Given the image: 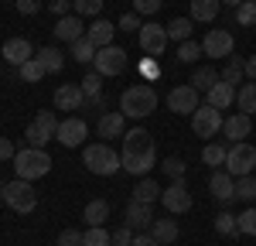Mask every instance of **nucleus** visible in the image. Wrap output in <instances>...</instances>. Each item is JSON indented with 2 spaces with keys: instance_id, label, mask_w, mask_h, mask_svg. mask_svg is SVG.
<instances>
[{
  "instance_id": "1",
  "label": "nucleus",
  "mask_w": 256,
  "mask_h": 246,
  "mask_svg": "<svg viewBox=\"0 0 256 246\" xmlns=\"http://www.w3.org/2000/svg\"><path fill=\"white\" fill-rule=\"evenodd\" d=\"M120 164L126 174L134 178H147L150 168L158 164V144L144 126H130L123 134V147H120Z\"/></svg>"
},
{
  "instance_id": "2",
  "label": "nucleus",
  "mask_w": 256,
  "mask_h": 246,
  "mask_svg": "<svg viewBox=\"0 0 256 246\" xmlns=\"http://www.w3.org/2000/svg\"><path fill=\"white\" fill-rule=\"evenodd\" d=\"M158 102H160V96H158V89L154 86H130L123 96H120V113L126 116V120H144V116H150L154 110H158Z\"/></svg>"
},
{
  "instance_id": "3",
  "label": "nucleus",
  "mask_w": 256,
  "mask_h": 246,
  "mask_svg": "<svg viewBox=\"0 0 256 246\" xmlns=\"http://www.w3.org/2000/svg\"><path fill=\"white\" fill-rule=\"evenodd\" d=\"M14 171H18V178H24V182L44 178L52 171V154L44 147H31V144L24 140L18 147V154H14Z\"/></svg>"
},
{
  "instance_id": "4",
  "label": "nucleus",
  "mask_w": 256,
  "mask_h": 246,
  "mask_svg": "<svg viewBox=\"0 0 256 246\" xmlns=\"http://www.w3.org/2000/svg\"><path fill=\"white\" fill-rule=\"evenodd\" d=\"M82 164L99 174V178H113L120 168V150H113L106 140H96V144H82Z\"/></svg>"
},
{
  "instance_id": "5",
  "label": "nucleus",
  "mask_w": 256,
  "mask_h": 246,
  "mask_svg": "<svg viewBox=\"0 0 256 246\" xmlns=\"http://www.w3.org/2000/svg\"><path fill=\"white\" fill-rule=\"evenodd\" d=\"M232 178H246L256 171V147L250 140H239V144H229L226 150V164H222Z\"/></svg>"
},
{
  "instance_id": "6",
  "label": "nucleus",
  "mask_w": 256,
  "mask_h": 246,
  "mask_svg": "<svg viewBox=\"0 0 256 246\" xmlns=\"http://www.w3.org/2000/svg\"><path fill=\"white\" fill-rule=\"evenodd\" d=\"M4 205H7L10 212H18V216H28V212H34V205H38V195H34L31 182H24V178H14V182H7V188H4Z\"/></svg>"
},
{
  "instance_id": "7",
  "label": "nucleus",
  "mask_w": 256,
  "mask_h": 246,
  "mask_svg": "<svg viewBox=\"0 0 256 246\" xmlns=\"http://www.w3.org/2000/svg\"><path fill=\"white\" fill-rule=\"evenodd\" d=\"M168 28L164 24H154V20H144L137 31V44L144 48V55H150V58H160L164 52H168Z\"/></svg>"
},
{
  "instance_id": "8",
  "label": "nucleus",
  "mask_w": 256,
  "mask_h": 246,
  "mask_svg": "<svg viewBox=\"0 0 256 246\" xmlns=\"http://www.w3.org/2000/svg\"><path fill=\"white\" fill-rule=\"evenodd\" d=\"M55 130H58V116H55L52 110H41L38 116L28 123V130H24V140L31 144V147H44L48 140H55Z\"/></svg>"
},
{
  "instance_id": "9",
  "label": "nucleus",
  "mask_w": 256,
  "mask_h": 246,
  "mask_svg": "<svg viewBox=\"0 0 256 246\" xmlns=\"http://www.w3.org/2000/svg\"><path fill=\"white\" fill-rule=\"evenodd\" d=\"M218 130H222V110L208 106V102H202L195 113H192V134H195V137H205V140H212Z\"/></svg>"
},
{
  "instance_id": "10",
  "label": "nucleus",
  "mask_w": 256,
  "mask_h": 246,
  "mask_svg": "<svg viewBox=\"0 0 256 246\" xmlns=\"http://www.w3.org/2000/svg\"><path fill=\"white\" fill-rule=\"evenodd\" d=\"M164 102H168V110H171V113L192 116L198 106H202V92H198L192 82H188V86H174V89H171V92L164 96Z\"/></svg>"
},
{
  "instance_id": "11",
  "label": "nucleus",
  "mask_w": 256,
  "mask_h": 246,
  "mask_svg": "<svg viewBox=\"0 0 256 246\" xmlns=\"http://www.w3.org/2000/svg\"><path fill=\"white\" fill-rule=\"evenodd\" d=\"M92 68H96L102 79H110V76H120L123 68H126V52L116 48V44H106V48H99L96 58H92Z\"/></svg>"
},
{
  "instance_id": "12",
  "label": "nucleus",
  "mask_w": 256,
  "mask_h": 246,
  "mask_svg": "<svg viewBox=\"0 0 256 246\" xmlns=\"http://www.w3.org/2000/svg\"><path fill=\"white\" fill-rule=\"evenodd\" d=\"M160 205L171 212V216H184V212H192V192L184 188V178L181 182H171L164 192H160Z\"/></svg>"
},
{
  "instance_id": "13",
  "label": "nucleus",
  "mask_w": 256,
  "mask_h": 246,
  "mask_svg": "<svg viewBox=\"0 0 256 246\" xmlns=\"http://www.w3.org/2000/svg\"><path fill=\"white\" fill-rule=\"evenodd\" d=\"M89 137V123L82 120V116H65L58 120V130H55V140L62 147H82Z\"/></svg>"
},
{
  "instance_id": "14",
  "label": "nucleus",
  "mask_w": 256,
  "mask_h": 246,
  "mask_svg": "<svg viewBox=\"0 0 256 246\" xmlns=\"http://www.w3.org/2000/svg\"><path fill=\"white\" fill-rule=\"evenodd\" d=\"M202 52H205L208 58H229V55L236 52V38H232L226 28H212V31L202 38Z\"/></svg>"
},
{
  "instance_id": "15",
  "label": "nucleus",
  "mask_w": 256,
  "mask_h": 246,
  "mask_svg": "<svg viewBox=\"0 0 256 246\" xmlns=\"http://www.w3.org/2000/svg\"><path fill=\"white\" fill-rule=\"evenodd\" d=\"M208 192H212V198L222 205L236 202V178L226 171V168H212V174H208Z\"/></svg>"
},
{
  "instance_id": "16",
  "label": "nucleus",
  "mask_w": 256,
  "mask_h": 246,
  "mask_svg": "<svg viewBox=\"0 0 256 246\" xmlns=\"http://www.w3.org/2000/svg\"><path fill=\"white\" fill-rule=\"evenodd\" d=\"M123 219H126V226H130L134 232H147V229L154 226V205L130 198V202H126V208H123Z\"/></svg>"
},
{
  "instance_id": "17",
  "label": "nucleus",
  "mask_w": 256,
  "mask_h": 246,
  "mask_svg": "<svg viewBox=\"0 0 256 246\" xmlns=\"http://www.w3.org/2000/svg\"><path fill=\"white\" fill-rule=\"evenodd\" d=\"M222 134L229 137V144L250 140V134H253V116H246V113H232L229 120H222Z\"/></svg>"
},
{
  "instance_id": "18",
  "label": "nucleus",
  "mask_w": 256,
  "mask_h": 246,
  "mask_svg": "<svg viewBox=\"0 0 256 246\" xmlns=\"http://www.w3.org/2000/svg\"><path fill=\"white\" fill-rule=\"evenodd\" d=\"M52 102H55V110H79V106H86V92H82V86H58L55 92H52Z\"/></svg>"
},
{
  "instance_id": "19",
  "label": "nucleus",
  "mask_w": 256,
  "mask_h": 246,
  "mask_svg": "<svg viewBox=\"0 0 256 246\" xmlns=\"http://www.w3.org/2000/svg\"><path fill=\"white\" fill-rule=\"evenodd\" d=\"M96 134L102 137V140H116V137H123L126 134V116L123 113H102L96 120Z\"/></svg>"
},
{
  "instance_id": "20",
  "label": "nucleus",
  "mask_w": 256,
  "mask_h": 246,
  "mask_svg": "<svg viewBox=\"0 0 256 246\" xmlns=\"http://www.w3.org/2000/svg\"><path fill=\"white\" fill-rule=\"evenodd\" d=\"M55 38L65 41V44L86 38V24H82L79 14H65V18H58V24H55Z\"/></svg>"
},
{
  "instance_id": "21",
  "label": "nucleus",
  "mask_w": 256,
  "mask_h": 246,
  "mask_svg": "<svg viewBox=\"0 0 256 246\" xmlns=\"http://www.w3.org/2000/svg\"><path fill=\"white\" fill-rule=\"evenodd\" d=\"M0 55H4V62H10V65H24L28 58H34V48H31L28 38H10V41H4Z\"/></svg>"
},
{
  "instance_id": "22",
  "label": "nucleus",
  "mask_w": 256,
  "mask_h": 246,
  "mask_svg": "<svg viewBox=\"0 0 256 246\" xmlns=\"http://www.w3.org/2000/svg\"><path fill=\"white\" fill-rule=\"evenodd\" d=\"M86 38L92 41L96 48H106V44H113V38H116V24L106 18H96L89 28H86Z\"/></svg>"
},
{
  "instance_id": "23",
  "label": "nucleus",
  "mask_w": 256,
  "mask_h": 246,
  "mask_svg": "<svg viewBox=\"0 0 256 246\" xmlns=\"http://www.w3.org/2000/svg\"><path fill=\"white\" fill-rule=\"evenodd\" d=\"M205 102L208 106H216V110H229L232 102H236V86H229V82L218 79L208 92H205Z\"/></svg>"
},
{
  "instance_id": "24",
  "label": "nucleus",
  "mask_w": 256,
  "mask_h": 246,
  "mask_svg": "<svg viewBox=\"0 0 256 246\" xmlns=\"http://www.w3.org/2000/svg\"><path fill=\"white\" fill-rule=\"evenodd\" d=\"M150 236L158 240V246H174L178 236H181V229H178L174 219H154V226H150Z\"/></svg>"
},
{
  "instance_id": "25",
  "label": "nucleus",
  "mask_w": 256,
  "mask_h": 246,
  "mask_svg": "<svg viewBox=\"0 0 256 246\" xmlns=\"http://www.w3.org/2000/svg\"><path fill=\"white\" fill-rule=\"evenodd\" d=\"M34 58L44 65V72H48V76H58L62 68H65V55H62L55 44H44V48H38V55H34Z\"/></svg>"
},
{
  "instance_id": "26",
  "label": "nucleus",
  "mask_w": 256,
  "mask_h": 246,
  "mask_svg": "<svg viewBox=\"0 0 256 246\" xmlns=\"http://www.w3.org/2000/svg\"><path fill=\"white\" fill-rule=\"evenodd\" d=\"M218 79L239 89V86H242V79H246V58H239L236 52H232V55H229V65H226V68L218 72Z\"/></svg>"
},
{
  "instance_id": "27",
  "label": "nucleus",
  "mask_w": 256,
  "mask_h": 246,
  "mask_svg": "<svg viewBox=\"0 0 256 246\" xmlns=\"http://www.w3.org/2000/svg\"><path fill=\"white\" fill-rule=\"evenodd\" d=\"M160 192H164V188H160V184L154 182V178H140V182L134 184V195H130V198L154 205V202H160Z\"/></svg>"
},
{
  "instance_id": "28",
  "label": "nucleus",
  "mask_w": 256,
  "mask_h": 246,
  "mask_svg": "<svg viewBox=\"0 0 256 246\" xmlns=\"http://www.w3.org/2000/svg\"><path fill=\"white\" fill-rule=\"evenodd\" d=\"M82 219H86V226H106V219H110V202L106 198H92V202L82 208Z\"/></svg>"
},
{
  "instance_id": "29",
  "label": "nucleus",
  "mask_w": 256,
  "mask_h": 246,
  "mask_svg": "<svg viewBox=\"0 0 256 246\" xmlns=\"http://www.w3.org/2000/svg\"><path fill=\"white\" fill-rule=\"evenodd\" d=\"M216 82H218V68H212V65H198V68H192V86H195L202 96H205Z\"/></svg>"
},
{
  "instance_id": "30",
  "label": "nucleus",
  "mask_w": 256,
  "mask_h": 246,
  "mask_svg": "<svg viewBox=\"0 0 256 246\" xmlns=\"http://www.w3.org/2000/svg\"><path fill=\"white\" fill-rule=\"evenodd\" d=\"M218 0H192V7H188V14H192V20H216L218 18Z\"/></svg>"
},
{
  "instance_id": "31",
  "label": "nucleus",
  "mask_w": 256,
  "mask_h": 246,
  "mask_svg": "<svg viewBox=\"0 0 256 246\" xmlns=\"http://www.w3.org/2000/svg\"><path fill=\"white\" fill-rule=\"evenodd\" d=\"M79 86H82V92H86V102H89V106L102 100V76H99L96 68H89V72H86V79H82Z\"/></svg>"
},
{
  "instance_id": "32",
  "label": "nucleus",
  "mask_w": 256,
  "mask_h": 246,
  "mask_svg": "<svg viewBox=\"0 0 256 246\" xmlns=\"http://www.w3.org/2000/svg\"><path fill=\"white\" fill-rule=\"evenodd\" d=\"M236 106H239V113H246V116L256 113V82H242L236 89Z\"/></svg>"
},
{
  "instance_id": "33",
  "label": "nucleus",
  "mask_w": 256,
  "mask_h": 246,
  "mask_svg": "<svg viewBox=\"0 0 256 246\" xmlns=\"http://www.w3.org/2000/svg\"><path fill=\"white\" fill-rule=\"evenodd\" d=\"M164 28H168V38H171V41H188V38H192L195 20H192V18H171Z\"/></svg>"
},
{
  "instance_id": "34",
  "label": "nucleus",
  "mask_w": 256,
  "mask_h": 246,
  "mask_svg": "<svg viewBox=\"0 0 256 246\" xmlns=\"http://www.w3.org/2000/svg\"><path fill=\"white\" fill-rule=\"evenodd\" d=\"M82 246H113V232L102 226H89L82 232Z\"/></svg>"
},
{
  "instance_id": "35",
  "label": "nucleus",
  "mask_w": 256,
  "mask_h": 246,
  "mask_svg": "<svg viewBox=\"0 0 256 246\" xmlns=\"http://www.w3.org/2000/svg\"><path fill=\"white\" fill-rule=\"evenodd\" d=\"M96 44L89 38H79V41H72V58L79 62V65H92V58H96Z\"/></svg>"
},
{
  "instance_id": "36",
  "label": "nucleus",
  "mask_w": 256,
  "mask_h": 246,
  "mask_svg": "<svg viewBox=\"0 0 256 246\" xmlns=\"http://www.w3.org/2000/svg\"><path fill=\"white\" fill-rule=\"evenodd\" d=\"M216 232H218V236H226V240H236V236H239L236 216H232V212H218V216H216Z\"/></svg>"
},
{
  "instance_id": "37",
  "label": "nucleus",
  "mask_w": 256,
  "mask_h": 246,
  "mask_svg": "<svg viewBox=\"0 0 256 246\" xmlns=\"http://www.w3.org/2000/svg\"><path fill=\"white\" fill-rule=\"evenodd\" d=\"M160 171H164L171 182H181V178H184V171H188V164H184V158L171 154V158H164V161H160Z\"/></svg>"
},
{
  "instance_id": "38",
  "label": "nucleus",
  "mask_w": 256,
  "mask_h": 246,
  "mask_svg": "<svg viewBox=\"0 0 256 246\" xmlns=\"http://www.w3.org/2000/svg\"><path fill=\"white\" fill-rule=\"evenodd\" d=\"M18 76H20L24 82H41L48 72H44V65H41L38 58H28L24 65H18Z\"/></svg>"
},
{
  "instance_id": "39",
  "label": "nucleus",
  "mask_w": 256,
  "mask_h": 246,
  "mask_svg": "<svg viewBox=\"0 0 256 246\" xmlns=\"http://www.w3.org/2000/svg\"><path fill=\"white\" fill-rule=\"evenodd\" d=\"M202 58V41H181L178 44V62H184V65H195V62Z\"/></svg>"
},
{
  "instance_id": "40",
  "label": "nucleus",
  "mask_w": 256,
  "mask_h": 246,
  "mask_svg": "<svg viewBox=\"0 0 256 246\" xmlns=\"http://www.w3.org/2000/svg\"><path fill=\"white\" fill-rule=\"evenodd\" d=\"M236 222H239V236H256V205L242 208L236 216Z\"/></svg>"
},
{
  "instance_id": "41",
  "label": "nucleus",
  "mask_w": 256,
  "mask_h": 246,
  "mask_svg": "<svg viewBox=\"0 0 256 246\" xmlns=\"http://www.w3.org/2000/svg\"><path fill=\"white\" fill-rule=\"evenodd\" d=\"M236 198H239V202H256V178H253V174L236 178Z\"/></svg>"
},
{
  "instance_id": "42",
  "label": "nucleus",
  "mask_w": 256,
  "mask_h": 246,
  "mask_svg": "<svg viewBox=\"0 0 256 246\" xmlns=\"http://www.w3.org/2000/svg\"><path fill=\"white\" fill-rule=\"evenodd\" d=\"M72 7H76L79 18H89V20H96L102 14V0H72Z\"/></svg>"
},
{
  "instance_id": "43",
  "label": "nucleus",
  "mask_w": 256,
  "mask_h": 246,
  "mask_svg": "<svg viewBox=\"0 0 256 246\" xmlns=\"http://www.w3.org/2000/svg\"><path fill=\"white\" fill-rule=\"evenodd\" d=\"M226 150H229V147H222V144H208V147L202 150V161L208 164V168H222V164H226Z\"/></svg>"
},
{
  "instance_id": "44",
  "label": "nucleus",
  "mask_w": 256,
  "mask_h": 246,
  "mask_svg": "<svg viewBox=\"0 0 256 246\" xmlns=\"http://www.w3.org/2000/svg\"><path fill=\"white\" fill-rule=\"evenodd\" d=\"M236 24H242V28H253L256 24V4H250V0H242L236 7Z\"/></svg>"
},
{
  "instance_id": "45",
  "label": "nucleus",
  "mask_w": 256,
  "mask_h": 246,
  "mask_svg": "<svg viewBox=\"0 0 256 246\" xmlns=\"http://www.w3.org/2000/svg\"><path fill=\"white\" fill-rule=\"evenodd\" d=\"M160 7H164V0H134V14H140V18L158 14Z\"/></svg>"
},
{
  "instance_id": "46",
  "label": "nucleus",
  "mask_w": 256,
  "mask_h": 246,
  "mask_svg": "<svg viewBox=\"0 0 256 246\" xmlns=\"http://www.w3.org/2000/svg\"><path fill=\"white\" fill-rule=\"evenodd\" d=\"M137 68L144 72V79H158V76H160V65H158V58H150V55H144V62H140Z\"/></svg>"
},
{
  "instance_id": "47",
  "label": "nucleus",
  "mask_w": 256,
  "mask_h": 246,
  "mask_svg": "<svg viewBox=\"0 0 256 246\" xmlns=\"http://www.w3.org/2000/svg\"><path fill=\"white\" fill-rule=\"evenodd\" d=\"M140 24H144V20H140V14H123V18H120V31H130V34H137Z\"/></svg>"
},
{
  "instance_id": "48",
  "label": "nucleus",
  "mask_w": 256,
  "mask_h": 246,
  "mask_svg": "<svg viewBox=\"0 0 256 246\" xmlns=\"http://www.w3.org/2000/svg\"><path fill=\"white\" fill-rule=\"evenodd\" d=\"M58 246H82V232L79 229H65V232H58Z\"/></svg>"
},
{
  "instance_id": "49",
  "label": "nucleus",
  "mask_w": 256,
  "mask_h": 246,
  "mask_svg": "<svg viewBox=\"0 0 256 246\" xmlns=\"http://www.w3.org/2000/svg\"><path fill=\"white\" fill-rule=\"evenodd\" d=\"M113 246H134V229H130V226L116 229V232H113Z\"/></svg>"
},
{
  "instance_id": "50",
  "label": "nucleus",
  "mask_w": 256,
  "mask_h": 246,
  "mask_svg": "<svg viewBox=\"0 0 256 246\" xmlns=\"http://www.w3.org/2000/svg\"><path fill=\"white\" fill-rule=\"evenodd\" d=\"M14 4H18V14H24V18H31V14L41 10V0H14Z\"/></svg>"
},
{
  "instance_id": "51",
  "label": "nucleus",
  "mask_w": 256,
  "mask_h": 246,
  "mask_svg": "<svg viewBox=\"0 0 256 246\" xmlns=\"http://www.w3.org/2000/svg\"><path fill=\"white\" fill-rule=\"evenodd\" d=\"M14 154H18V147L7 140V137H0V164H4V161H14Z\"/></svg>"
},
{
  "instance_id": "52",
  "label": "nucleus",
  "mask_w": 256,
  "mask_h": 246,
  "mask_svg": "<svg viewBox=\"0 0 256 246\" xmlns=\"http://www.w3.org/2000/svg\"><path fill=\"white\" fill-rule=\"evenodd\" d=\"M48 7H52V14H58V18H65V14L72 10V0H52Z\"/></svg>"
},
{
  "instance_id": "53",
  "label": "nucleus",
  "mask_w": 256,
  "mask_h": 246,
  "mask_svg": "<svg viewBox=\"0 0 256 246\" xmlns=\"http://www.w3.org/2000/svg\"><path fill=\"white\" fill-rule=\"evenodd\" d=\"M134 246H158V240H154L150 232H137V236H134Z\"/></svg>"
},
{
  "instance_id": "54",
  "label": "nucleus",
  "mask_w": 256,
  "mask_h": 246,
  "mask_svg": "<svg viewBox=\"0 0 256 246\" xmlns=\"http://www.w3.org/2000/svg\"><path fill=\"white\" fill-rule=\"evenodd\" d=\"M246 82H256V55L246 58Z\"/></svg>"
},
{
  "instance_id": "55",
  "label": "nucleus",
  "mask_w": 256,
  "mask_h": 246,
  "mask_svg": "<svg viewBox=\"0 0 256 246\" xmlns=\"http://www.w3.org/2000/svg\"><path fill=\"white\" fill-rule=\"evenodd\" d=\"M218 4H229V7L236 10V7H239V4H242V0H218Z\"/></svg>"
},
{
  "instance_id": "56",
  "label": "nucleus",
  "mask_w": 256,
  "mask_h": 246,
  "mask_svg": "<svg viewBox=\"0 0 256 246\" xmlns=\"http://www.w3.org/2000/svg\"><path fill=\"white\" fill-rule=\"evenodd\" d=\"M4 188H7V182H0V202H4Z\"/></svg>"
},
{
  "instance_id": "57",
  "label": "nucleus",
  "mask_w": 256,
  "mask_h": 246,
  "mask_svg": "<svg viewBox=\"0 0 256 246\" xmlns=\"http://www.w3.org/2000/svg\"><path fill=\"white\" fill-rule=\"evenodd\" d=\"M250 4H256V0H250Z\"/></svg>"
}]
</instances>
